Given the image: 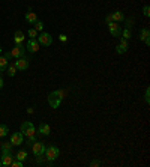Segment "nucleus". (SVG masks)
Masks as SVG:
<instances>
[{"label": "nucleus", "mask_w": 150, "mask_h": 167, "mask_svg": "<svg viewBox=\"0 0 150 167\" xmlns=\"http://www.w3.org/2000/svg\"><path fill=\"white\" fill-rule=\"evenodd\" d=\"M65 95H66V92L62 91V89L51 92L50 95H48V104H50L53 109H59V106L62 104V100L65 98Z\"/></svg>", "instance_id": "1"}, {"label": "nucleus", "mask_w": 150, "mask_h": 167, "mask_svg": "<svg viewBox=\"0 0 150 167\" xmlns=\"http://www.w3.org/2000/svg\"><path fill=\"white\" fill-rule=\"evenodd\" d=\"M44 155H45V158L48 160V164L51 166V164H53V161L59 158L60 150H59V148H56V146L48 145V146H45V152H44Z\"/></svg>", "instance_id": "2"}, {"label": "nucleus", "mask_w": 150, "mask_h": 167, "mask_svg": "<svg viewBox=\"0 0 150 167\" xmlns=\"http://www.w3.org/2000/svg\"><path fill=\"white\" fill-rule=\"evenodd\" d=\"M35 133H36V130H35V125L32 122L26 120V122L21 124V134H23V135H26V137H32V135H35Z\"/></svg>", "instance_id": "3"}, {"label": "nucleus", "mask_w": 150, "mask_h": 167, "mask_svg": "<svg viewBox=\"0 0 150 167\" xmlns=\"http://www.w3.org/2000/svg\"><path fill=\"white\" fill-rule=\"evenodd\" d=\"M38 42L41 44V45H45V47H50L51 44H53V36L50 33H47V32H42L41 35H38Z\"/></svg>", "instance_id": "4"}, {"label": "nucleus", "mask_w": 150, "mask_h": 167, "mask_svg": "<svg viewBox=\"0 0 150 167\" xmlns=\"http://www.w3.org/2000/svg\"><path fill=\"white\" fill-rule=\"evenodd\" d=\"M9 54H11V57H12V59L23 57V56H24V48H23V44H15V47L9 51Z\"/></svg>", "instance_id": "5"}, {"label": "nucleus", "mask_w": 150, "mask_h": 167, "mask_svg": "<svg viewBox=\"0 0 150 167\" xmlns=\"http://www.w3.org/2000/svg\"><path fill=\"white\" fill-rule=\"evenodd\" d=\"M14 65H15V68H17L18 71H26L27 68H29V59L27 57H18L15 62H14Z\"/></svg>", "instance_id": "6"}, {"label": "nucleus", "mask_w": 150, "mask_h": 167, "mask_svg": "<svg viewBox=\"0 0 150 167\" xmlns=\"http://www.w3.org/2000/svg\"><path fill=\"white\" fill-rule=\"evenodd\" d=\"M108 29H110V33L113 35V36H120L122 35V27H120V24L119 23H116V21H111V23H108Z\"/></svg>", "instance_id": "7"}, {"label": "nucleus", "mask_w": 150, "mask_h": 167, "mask_svg": "<svg viewBox=\"0 0 150 167\" xmlns=\"http://www.w3.org/2000/svg\"><path fill=\"white\" fill-rule=\"evenodd\" d=\"M30 149L33 150V154L36 157H38V155H44V152H45V145L41 142H35Z\"/></svg>", "instance_id": "8"}, {"label": "nucleus", "mask_w": 150, "mask_h": 167, "mask_svg": "<svg viewBox=\"0 0 150 167\" xmlns=\"http://www.w3.org/2000/svg\"><path fill=\"white\" fill-rule=\"evenodd\" d=\"M128 48H129V44H128V39H125V38H120V44L117 45V54H125L126 51H128Z\"/></svg>", "instance_id": "9"}, {"label": "nucleus", "mask_w": 150, "mask_h": 167, "mask_svg": "<svg viewBox=\"0 0 150 167\" xmlns=\"http://www.w3.org/2000/svg\"><path fill=\"white\" fill-rule=\"evenodd\" d=\"M41 48V44L38 42V39H29L27 42V50L30 51V53H38Z\"/></svg>", "instance_id": "10"}, {"label": "nucleus", "mask_w": 150, "mask_h": 167, "mask_svg": "<svg viewBox=\"0 0 150 167\" xmlns=\"http://www.w3.org/2000/svg\"><path fill=\"white\" fill-rule=\"evenodd\" d=\"M24 142V135L21 133H14L11 135V143H12V146H18V145H23Z\"/></svg>", "instance_id": "11"}, {"label": "nucleus", "mask_w": 150, "mask_h": 167, "mask_svg": "<svg viewBox=\"0 0 150 167\" xmlns=\"http://www.w3.org/2000/svg\"><path fill=\"white\" fill-rule=\"evenodd\" d=\"M2 166L5 167H9L11 166V163L14 161V157H12V152H3V155H2Z\"/></svg>", "instance_id": "12"}, {"label": "nucleus", "mask_w": 150, "mask_h": 167, "mask_svg": "<svg viewBox=\"0 0 150 167\" xmlns=\"http://www.w3.org/2000/svg\"><path fill=\"white\" fill-rule=\"evenodd\" d=\"M150 30L147 29V27H144V29H141L140 30V41H144V44L149 47L150 45Z\"/></svg>", "instance_id": "13"}, {"label": "nucleus", "mask_w": 150, "mask_h": 167, "mask_svg": "<svg viewBox=\"0 0 150 167\" xmlns=\"http://www.w3.org/2000/svg\"><path fill=\"white\" fill-rule=\"evenodd\" d=\"M26 21H27L29 24H35V23L38 21V15H36V12L29 11V12L26 14Z\"/></svg>", "instance_id": "14"}, {"label": "nucleus", "mask_w": 150, "mask_h": 167, "mask_svg": "<svg viewBox=\"0 0 150 167\" xmlns=\"http://www.w3.org/2000/svg\"><path fill=\"white\" fill-rule=\"evenodd\" d=\"M38 131H39V134H42V135H50L51 128L48 124H44V122H42L41 125H39V128H38Z\"/></svg>", "instance_id": "15"}, {"label": "nucleus", "mask_w": 150, "mask_h": 167, "mask_svg": "<svg viewBox=\"0 0 150 167\" xmlns=\"http://www.w3.org/2000/svg\"><path fill=\"white\" fill-rule=\"evenodd\" d=\"M111 17H113V21H116V23H122V21H125V15H123V12H120V11L113 12V14H111Z\"/></svg>", "instance_id": "16"}, {"label": "nucleus", "mask_w": 150, "mask_h": 167, "mask_svg": "<svg viewBox=\"0 0 150 167\" xmlns=\"http://www.w3.org/2000/svg\"><path fill=\"white\" fill-rule=\"evenodd\" d=\"M24 33L21 32V30H17L15 32V35H14V41H15V44H23V41H24Z\"/></svg>", "instance_id": "17"}, {"label": "nucleus", "mask_w": 150, "mask_h": 167, "mask_svg": "<svg viewBox=\"0 0 150 167\" xmlns=\"http://www.w3.org/2000/svg\"><path fill=\"white\" fill-rule=\"evenodd\" d=\"M9 65V60L5 56H0V72H5Z\"/></svg>", "instance_id": "18"}, {"label": "nucleus", "mask_w": 150, "mask_h": 167, "mask_svg": "<svg viewBox=\"0 0 150 167\" xmlns=\"http://www.w3.org/2000/svg\"><path fill=\"white\" fill-rule=\"evenodd\" d=\"M6 72H8L9 77H14V75H15V72H17V68H15V65H14V63L8 65V68H6Z\"/></svg>", "instance_id": "19"}, {"label": "nucleus", "mask_w": 150, "mask_h": 167, "mask_svg": "<svg viewBox=\"0 0 150 167\" xmlns=\"http://www.w3.org/2000/svg\"><path fill=\"white\" fill-rule=\"evenodd\" d=\"M8 133H9L8 125L2 124V125H0V137H6V135H8Z\"/></svg>", "instance_id": "20"}, {"label": "nucleus", "mask_w": 150, "mask_h": 167, "mask_svg": "<svg viewBox=\"0 0 150 167\" xmlns=\"http://www.w3.org/2000/svg\"><path fill=\"white\" fill-rule=\"evenodd\" d=\"M11 149H12V143H2V146H0L2 152H11Z\"/></svg>", "instance_id": "21"}, {"label": "nucleus", "mask_w": 150, "mask_h": 167, "mask_svg": "<svg viewBox=\"0 0 150 167\" xmlns=\"http://www.w3.org/2000/svg\"><path fill=\"white\" fill-rule=\"evenodd\" d=\"M131 29H125V30H122V35H120V38H125V39H131Z\"/></svg>", "instance_id": "22"}, {"label": "nucleus", "mask_w": 150, "mask_h": 167, "mask_svg": "<svg viewBox=\"0 0 150 167\" xmlns=\"http://www.w3.org/2000/svg\"><path fill=\"white\" fill-rule=\"evenodd\" d=\"M15 158L20 160V161H24V160L27 158V152H26V150H20V152L17 154V157H15Z\"/></svg>", "instance_id": "23"}, {"label": "nucleus", "mask_w": 150, "mask_h": 167, "mask_svg": "<svg viewBox=\"0 0 150 167\" xmlns=\"http://www.w3.org/2000/svg\"><path fill=\"white\" fill-rule=\"evenodd\" d=\"M33 29L36 30V32H41L42 29H44V23H42L41 20H38V21L35 23V27H33Z\"/></svg>", "instance_id": "24"}, {"label": "nucleus", "mask_w": 150, "mask_h": 167, "mask_svg": "<svg viewBox=\"0 0 150 167\" xmlns=\"http://www.w3.org/2000/svg\"><path fill=\"white\" fill-rule=\"evenodd\" d=\"M27 33H29V36H30V39H36V38H38V32H36L35 29H29Z\"/></svg>", "instance_id": "25"}, {"label": "nucleus", "mask_w": 150, "mask_h": 167, "mask_svg": "<svg viewBox=\"0 0 150 167\" xmlns=\"http://www.w3.org/2000/svg\"><path fill=\"white\" fill-rule=\"evenodd\" d=\"M143 14H144V17H150V8H149V5H144V6H143Z\"/></svg>", "instance_id": "26"}, {"label": "nucleus", "mask_w": 150, "mask_h": 167, "mask_svg": "<svg viewBox=\"0 0 150 167\" xmlns=\"http://www.w3.org/2000/svg\"><path fill=\"white\" fill-rule=\"evenodd\" d=\"M35 142H36V137H35V135H32V137H27V146H29V148H32V145H33Z\"/></svg>", "instance_id": "27"}, {"label": "nucleus", "mask_w": 150, "mask_h": 167, "mask_svg": "<svg viewBox=\"0 0 150 167\" xmlns=\"http://www.w3.org/2000/svg\"><path fill=\"white\" fill-rule=\"evenodd\" d=\"M11 167H23V161L15 160V161H12V163H11Z\"/></svg>", "instance_id": "28"}, {"label": "nucleus", "mask_w": 150, "mask_h": 167, "mask_svg": "<svg viewBox=\"0 0 150 167\" xmlns=\"http://www.w3.org/2000/svg\"><path fill=\"white\" fill-rule=\"evenodd\" d=\"M134 26V18H128L126 20V29H131Z\"/></svg>", "instance_id": "29"}, {"label": "nucleus", "mask_w": 150, "mask_h": 167, "mask_svg": "<svg viewBox=\"0 0 150 167\" xmlns=\"http://www.w3.org/2000/svg\"><path fill=\"white\" fill-rule=\"evenodd\" d=\"M144 100H146V102H147V104L150 102V89H149V87L146 89V96H144Z\"/></svg>", "instance_id": "30"}, {"label": "nucleus", "mask_w": 150, "mask_h": 167, "mask_svg": "<svg viewBox=\"0 0 150 167\" xmlns=\"http://www.w3.org/2000/svg\"><path fill=\"white\" fill-rule=\"evenodd\" d=\"M98 166H101L99 160H93V161H90V167H98Z\"/></svg>", "instance_id": "31"}, {"label": "nucleus", "mask_w": 150, "mask_h": 167, "mask_svg": "<svg viewBox=\"0 0 150 167\" xmlns=\"http://www.w3.org/2000/svg\"><path fill=\"white\" fill-rule=\"evenodd\" d=\"M59 39H60V41H62V42H66V41H68L66 35H60V36H59Z\"/></svg>", "instance_id": "32"}, {"label": "nucleus", "mask_w": 150, "mask_h": 167, "mask_svg": "<svg viewBox=\"0 0 150 167\" xmlns=\"http://www.w3.org/2000/svg\"><path fill=\"white\" fill-rule=\"evenodd\" d=\"M105 21H107V23H111V21H113V17H111V14H108V15L105 17Z\"/></svg>", "instance_id": "33"}, {"label": "nucleus", "mask_w": 150, "mask_h": 167, "mask_svg": "<svg viewBox=\"0 0 150 167\" xmlns=\"http://www.w3.org/2000/svg\"><path fill=\"white\" fill-rule=\"evenodd\" d=\"M2 87H3V77L0 75V89H2Z\"/></svg>", "instance_id": "34"}, {"label": "nucleus", "mask_w": 150, "mask_h": 167, "mask_svg": "<svg viewBox=\"0 0 150 167\" xmlns=\"http://www.w3.org/2000/svg\"><path fill=\"white\" fill-rule=\"evenodd\" d=\"M0 56H2V47H0Z\"/></svg>", "instance_id": "35"}, {"label": "nucleus", "mask_w": 150, "mask_h": 167, "mask_svg": "<svg viewBox=\"0 0 150 167\" xmlns=\"http://www.w3.org/2000/svg\"><path fill=\"white\" fill-rule=\"evenodd\" d=\"M0 166H2V160H0Z\"/></svg>", "instance_id": "36"}]
</instances>
